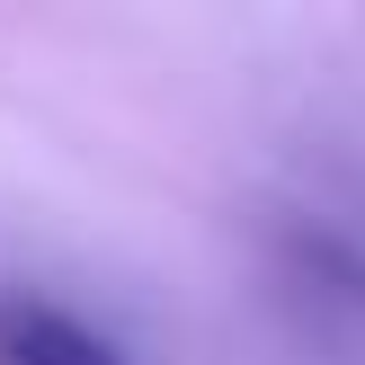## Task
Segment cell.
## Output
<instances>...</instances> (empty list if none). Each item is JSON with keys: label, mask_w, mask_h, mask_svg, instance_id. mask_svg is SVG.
I'll list each match as a JSON object with an SVG mask.
<instances>
[{"label": "cell", "mask_w": 365, "mask_h": 365, "mask_svg": "<svg viewBox=\"0 0 365 365\" xmlns=\"http://www.w3.org/2000/svg\"><path fill=\"white\" fill-rule=\"evenodd\" d=\"M0 365H134L107 330H89L71 303L0 285Z\"/></svg>", "instance_id": "obj_1"}]
</instances>
